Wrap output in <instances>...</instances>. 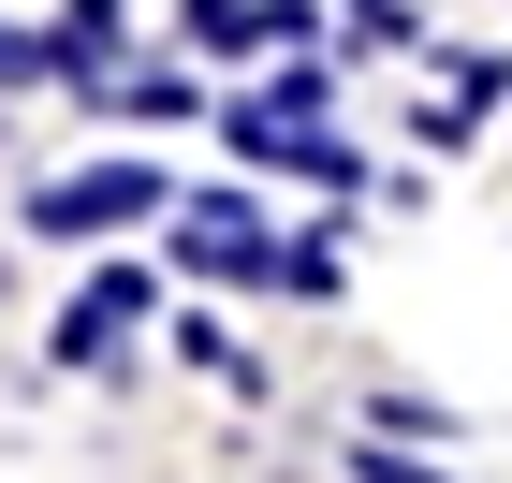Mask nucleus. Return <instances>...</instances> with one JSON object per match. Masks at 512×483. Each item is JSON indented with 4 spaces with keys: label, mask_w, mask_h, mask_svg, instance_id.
Returning <instances> with one entry per match:
<instances>
[{
    "label": "nucleus",
    "mask_w": 512,
    "mask_h": 483,
    "mask_svg": "<svg viewBox=\"0 0 512 483\" xmlns=\"http://www.w3.org/2000/svg\"><path fill=\"white\" fill-rule=\"evenodd\" d=\"M147 220H176V176H161L147 147H103V161H74V176L15 191V235L30 249H103V235H147Z\"/></svg>",
    "instance_id": "obj_1"
},
{
    "label": "nucleus",
    "mask_w": 512,
    "mask_h": 483,
    "mask_svg": "<svg viewBox=\"0 0 512 483\" xmlns=\"http://www.w3.org/2000/svg\"><path fill=\"white\" fill-rule=\"evenodd\" d=\"M147 322H176V308H161V279H147V264H88V279L59 293V322H44V352L74 366V381H118Z\"/></svg>",
    "instance_id": "obj_2"
},
{
    "label": "nucleus",
    "mask_w": 512,
    "mask_h": 483,
    "mask_svg": "<svg viewBox=\"0 0 512 483\" xmlns=\"http://www.w3.org/2000/svg\"><path fill=\"white\" fill-rule=\"evenodd\" d=\"M161 249H176V279H235V293H278V235H264V205H249V191H176Z\"/></svg>",
    "instance_id": "obj_3"
},
{
    "label": "nucleus",
    "mask_w": 512,
    "mask_h": 483,
    "mask_svg": "<svg viewBox=\"0 0 512 483\" xmlns=\"http://www.w3.org/2000/svg\"><path fill=\"white\" fill-rule=\"evenodd\" d=\"M103 74H118V59H88L59 15H44V30H30V15H0V103H30V88H74V103H88Z\"/></svg>",
    "instance_id": "obj_4"
},
{
    "label": "nucleus",
    "mask_w": 512,
    "mask_h": 483,
    "mask_svg": "<svg viewBox=\"0 0 512 483\" xmlns=\"http://www.w3.org/2000/svg\"><path fill=\"white\" fill-rule=\"evenodd\" d=\"M88 103H103V118H132V132H176V118H205V74H176V59H118Z\"/></svg>",
    "instance_id": "obj_5"
},
{
    "label": "nucleus",
    "mask_w": 512,
    "mask_h": 483,
    "mask_svg": "<svg viewBox=\"0 0 512 483\" xmlns=\"http://www.w3.org/2000/svg\"><path fill=\"white\" fill-rule=\"evenodd\" d=\"M161 352L191 366V381H235V396H264V366H249V337H235L220 308H176V322H161Z\"/></svg>",
    "instance_id": "obj_6"
},
{
    "label": "nucleus",
    "mask_w": 512,
    "mask_h": 483,
    "mask_svg": "<svg viewBox=\"0 0 512 483\" xmlns=\"http://www.w3.org/2000/svg\"><path fill=\"white\" fill-rule=\"evenodd\" d=\"M278 293H293V308H337V293H352V249L337 235H278Z\"/></svg>",
    "instance_id": "obj_7"
},
{
    "label": "nucleus",
    "mask_w": 512,
    "mask_h": 483,
    "mask_svg": "<svg viewBox=\"0 0 512 483\" xmlns=\"http://www.w3.org/2000/svg\"><path fill=\"white\" fill-rule=\"evenodd\" d=\"M293 176H308L322 205H352V191H366V147H352V132H337V118H322V132H308V161H293Z\"/></svg>",
    "instance_id": "obj_8"
},
{
    "label": "nucleus",
    "mask_w": 512,
    "mask_h": 483,
    "mask_svg": "<svg viewBox=\"0 0 512 483\" xmlns=\"http://www.w3.org/2000/svg\"><path fill=\"white\" fill-rule=\"evenodd\" d=\"M366 440H454V410L439 396H366Z\"/></svg>",
    "instance_id": "obj_9"
},
{
    "label": "nucleus",
    "mask_w": 512,
    "mask_h": 483,
    "mask_svg": "<svg viewBox=\"0 0 512 483\" xmlns=\"http://www.w3.org/2000/svg\"><path fill=\"white\" fill-rule=\"evenodd\" d=\"M352 483H454L439 454H410V440H352Z\"/></svg>",
    "instance_id": "obj_10"
},
{
    "label": "nucleus",
    "mask_w": 512,
    "mask_h": 483,
    "mask_svg": "<svg viewBox=\"0 0 512 483\" xmlns=\"http://www.w3.org/2000/svg\"><path fill=\"white\" fill-rule=\"evenodd\" d=\"M59 30H74L88 59H118V0H59Z\"/></svg>",
    "instance_id": "obj_11"
},
{
    "label": "nucleus",
    "mask_w": 512,
    "mask_h": 483,
    "mask_svg": "<svg viewBox=\"0 0 512 483\" xmlns=\"http://www.w3.org/2000/svg\"><path fill=\"white\" fill-rule=\"evenodd\" d=\"M352 15V44H410V0H337Z\"/></svg>",
    "instance_id": "obj_12"
},
{
    "label": "nucleus",
    "mask_w": 512,
    "mask_h": 483,
    "mask_svg": "<svg viewBox=\"0 0 512 483\" xmlns=\"http://www.w3.org/2000/svg\"><path fill=\"white\" fill-rule=\"evenodd\" d=\"M0 293H15V249H0Z\"/></svg>",
    "instance_id": "obj_13"
}]
</instances>
